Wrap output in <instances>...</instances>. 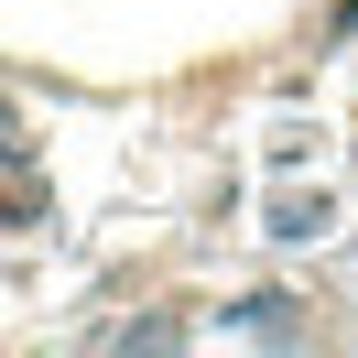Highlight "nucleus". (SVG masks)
<instances>
[{
    "instance_id": "nucleus-1",
    "label": "nucleus",
    "mask_w": 358,
    "mask_h": 358,
    "mask_svg": "<svg viewBox=\"0 0 358 358\" xmlns=\"http://www.w3.org/2000/svg\"><path fill=\"white\" fill-rule=\"evenodd\" d=\"M228 336H261V348H304L315 315L293 304V293H250V304H228Z\"/></svg>"
},
{
    "instance_id": "nucleus-2",
    "label": "nucleus",
    "mask_w": 358,
    "mask_h": 358,
    "mask_svg": "<svg viewBox=\"0 0 358 358\" xmlns=\"http://www.w3.org/2000/svg\"><path fill=\"white\" fill-rule=\"evenodd\" d=\"M44 217V174H33V152L11 131H0V228H33Z\"/></svg>"
},
{
    "instance_id": "nucleus-3",
    "label": "nucleus",
    "mask_w": 358,
    "mask_h": 358,
    "mask_svg": "<svg viewBox=\"0 0 358 358\" xmlns=\"http://www.w3.org/2000/svg\"><path fill=\"white\" fill-rule=\"evenodd\" d=\"M326 228H336L326 196H271V239H326Z\"/></svg>"
}]
</instances>
